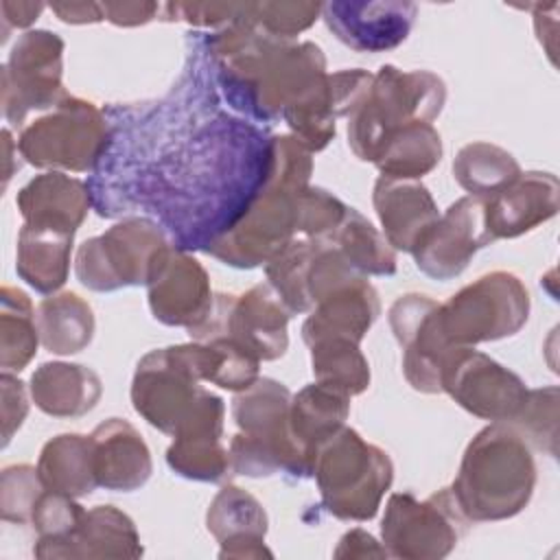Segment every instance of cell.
<instances>
[{
  "label": "cell",
  "instance_id": "cell-49",
  "mask_svg": "<svg viewBox=\"0 0 560 560\" xmlns=\"http://www.w3.org/2000/svg\"><path fill=\"white\" fill-rule=\"evenodd\" d=\"M48 7L66 24H94L105 20L98 2H52Z\"/></svg>",
  "mask_w": 560,
  "mask_h": 560
},
{
  "label": "cell",
  "instance_id": "cell-12",
  "mask_svg": "<svg viewBox=\"0 0 560 560\" xmlns=\"http://www.w3.org/2000/svg\"><path fill=\"white\" fill-rule=\"evenodd\" d=\"M291 313L267 284H254L241 295H214L210 315L188 332L195 341L228 337L258 361H276L289 348Z\"/></svg>",
  "mask_w": 560,
  "mask_h": 560
},
{
  "label": "cell",
  "instance_id": "cell-45",
  "mask_svg": "<svg viewBox=\"0 0 560 560\" xmlns=\"http://www.w3.org/2000/svg\"><path fill=\"white\" fill-rule=\"evenodd\" d=\"M0 387H2V446H7L28 413V396H26V385L11 372H2Z\"/></svg>",
  "mask_w": 560,
  "mask_h": 560
},
{
  "label": "cell",
  "instance_id": "cell-14",
  "mask_svg": "<svg viewBox=\"0 0 560 560\" xmlns=\"http://www.w3.org/2000/svg\"><path fill=\"white\" fill-rule=\"evenodd\" d=\"M206 387L184 343L147 352L133 372L131 405L153 429L173 435L188 418Z\"/></svg>",
  "mask_w": 560,
  "mask_h": 560
},
{
  "label": "cell",
  "instance_id": "cell-13",
  "mask_svg": "<svg viewBox=\"0 0 560 560\" xmlns=\"http://www.w3.org/2000/svg\"><path fill=\"white\" fill-rule=\"evenodd\" d=\"M63 77V39L46 28L26 31L2 66V114L20 127L33 109L55 107L68 92Z\"/></svg>",
  "mask_w": 560,
  "mask_h": 560
},
{
  "label": "cell",
  "instance_id": "cell-19",
  "mask_svg": "<svg viewBox=\"0 0 560 560\" xmlns=\"http://www.w3.org/2000/svg\"><path fill=\"white\" fill-rule=\"evenodd\" d=\"M225 402L210 389L173 433L166 448L168 468L190 481H225L232 475L230 451L223 446Z\"/></svg>",
  "mask_w": 560,
  "mask_h": 560
},
{
  "label": "cell",
  "instance_id": "cell-41",
  "mask_svg": "<svg viewBox=\"0 0 560 560\" xmlns=\"http://www.w3.org/2000/svg\"><path fill=\"white\" fill-rule=\"evenodd\" d=\"M37 466L11 464L2 468L0 477V512L7 523H31L33 508L44 492Z\"/></svg>",
  "mask_w": 560,
  "mask_h": 560
},
{
  "label": "cell",
  "instance_id": "cell-42",
  "mask_svg": "<svg viewBox=\"0 0 560 560\" xmlns=\"http://www.w3.org/2000/svg\"><path fill=\"white\" fill-rule=\"evenodd\" d=\"M322 15V2H249V20L265 33L293 39Z\"/></svg>",
  "mask_w": 560,
  "mask_h": 560
},
{
  "label": "cell",
  "instance_id": "cell-34",
  "mask_svg": "<svg viewBox=\"0 0 560 560\" xmlns=\"http://www.w3.org/2000/svg\"><path fill=\"white\" fill-rule=\"evenodd\" d=\"M184 348L197 376L221 389L243 392L260 376V361L228 337L192 339Z\"/></svg>",
  "mask_w": 560,
  "mask_h": 560
},
{
  "label": "cell",
  "instance_id": "cell-31",
  "mask_svg": "<svg viewBox=\"0 0 560 560\" xmlns=\"http://www.w3.org/2000/svg\"><path fill=\"white\" fill-rule=\"evenodd\" d=\"M37 475L46 490L74 499L92 494L98 483L94 477L90 435L61 433L48 440L37 459Z\"/></svg>",
  "mask_w": 560,
  "mask_h": 560
},
{
  "label": "cell",
  "instance_id": "cell-30",
  "mask_svg": "<svg viewBox=\"0 0 560 560\" xmlns=\"http://www.w3.org/2000/svg\"><path fill=\"white\" fill-rule=\"evenodd\" d=\"M74 234L22 225L18 234L15 271L37 293L52 295L68 280Z\"/></svg>",
  "mask_w": 560,
  "mask_h": 560
},
{
  "label": "cell",
  "instance_id": "cell-26",
  "mask_svg": "<svg viewBox=\"0 0 560 560\" xmlns=\"http://www.w3.org/2000/svg\"><path fill=\"white\" fill-rule=\"evenodd\" d=\"M15 206L26 225L74 234L92 208V195L88 182L48 171L20 188Z\"/></svg>",
  "mask_w": 560,
  "mask_h": 560
},
{
  "label": "cell",
  "instance_id": "cell-46",
  "mask_svg": "<svg viewBox=\"0 0 560 560\" xmlns=\"http://www.w3.org/2000/svg\"><path fill=\"white\" fill-rule=\"evenodd\" d=\"M103 15L116 26H140L160 13L158 2H103Z\"/></svg>",
  "mask_w": 560,
  "mask_h": 560
},
{
  "label": "cell",
  "instance_id": "cell-40",
  "mask_svg": "<svg viewBox=\"0 0 560 560\" xmlns=\"http://www.w3.org/2000/svg\"><path fill=\"white\" fill-rule=\"evenodd\" d=\"M510 424L532 448L553 457L558 453V387L529 389L521 411Z\"/></svg>",
  "mask_w": 560,
  "mask_h": 560
},
{
  "label": "cell",
  "instance_id": "cell-36",
  "mask_svg": "<svg viewBox=\"0 0 560 560\" xmlns=\"http://www.w3.org/2000/svg\"><path fill=\"white\" fill-rule=\"evenodd\" d=\"M516 158L492 144V142H470L464 144L453 160L455 182L477 199H488L521 175Z\"/></svg>",
  "mask_w": 560,
  "mask_h": 560
},
{
  "label": "cell",
  "instance_id": "cell-23",
  "mask_svg": "<svg viewBox=\"0 0 560 560\" xmlns=\"http://www.w3.org/2000/svg\"><path fill=\"white\" fill-rule=\"evenodd\" d=\"M378 315L381 300L376 289L365 276H354L332 287L315 302L302 324V339L306 346L328 337L361 343Z\"/></svg>",
  "mask_w": 560,
  "mask_h": 560
},
{
  "label": "cell",
  "instance_id": "cell-5",
  "mask_svg": "<svg viewBox=\"0 0 560 560\" xmlns=\"http://www.w3.org/2000/svg\"><path fill=\"white\" fill-rule=\"evenodd\" d=\"M291 392L267 376H258L247 389L236 392L232 418L238 433L230 442L232 475L271 477L287 472L295 479L313 477L289 429Z\"/></svg>",
  "mask_w": 560,
  "mask_h": 560
},
{
  "label": "cell",
  "instance_id": "cell-39",
  "mask_svg": "<svg viewBox=\"0 0 560 560\" xmlns=\"http://www.w3.org/2000/svg\"><path fill=\"white\" fill-rule=\"evenodd\" d=\"M322 238H304L298 236L289 241L267 265V284L276 291L282 304L289 308L291 315L311 313L313 304L306 289V276L311 260L317 252Z\"/></svg>",
  "mask_w": 560,
  "mask_h": 560
},
{
  "label": "cell",
  "instance_id": "cell-10",
  "mask_svg": "<svg viewBox=\"0 0 560 560\" xmlns=\"http://www.w3.org/2000/svg\"><path fill=\"white\" fill-rule=\"evenodd\" d=\"M168 245L171 241L158 221L127 217L79 245L74 258L77 280L98 293L147 287L158 256Z\"/></svg>",
  "mask_w": 560,
  "mask_h": 560
},
{
  "label": "cell",
  "instance_id": "cell-7",
  "mask_svg": "<svg viewBox=\"0 0 560 560\" xmlns=\"http://www.w3.org/2000/svg\"><path fill=\"white\" fill-rule=\"evenodd\" d=\"M313 477L322 508L339 521H370L376 516L385 492L394 481V464L376 444L359 431L341 427L319 444Z\"/></svg>",
  "mask_w": 560,
  "mask_h": 560
},
{
  "label": "cell",
  "instance_id": "cell-18",
  "mask_svg": "<svg viewBox=\"0 0 560 560\" xmlns=\"http://www.w3.org/2000/svg\"><path fill=\"white\" fill-rule=\"evenodd\" d=\"M486 245H492V241L483 225V201L466 195L438 217L416 243L411 256L424 276L446 282L457 278Z\"/></svg>",
  "mask_w": 560,
  "mask_h": 560
},
{
  "label": "cell",
  "instance_id": "cell-44",
  "mask_svg": "<svg viewBox=\"0 0 560 560\" xmlns=\"http://www.w3.org/2000/svg\"><path fill=\"white\" fill-rule=\"evenodd\" d=\"M245 2H168L162 4L164 18L168 22H186L201 28H223L232 20H236L243 11Z\"/></svg>",
  "mask_w": 560,
  "mask_h": 560
},
{
  "label": "cell",
  "instance_id": "cell-3",
  "mask_svg": "<svg viewBox=\"0 0 560 560\" xmlns=\"http://www.w3.org/2000/svg\"><path fill=\"white\" fill-rule=\"evenodd\" d=\"M313 153L291 133L271 136L269 175L245 214L206 254L236 269L267 265L300 236V195L311 182Z\"/></svg>",
  "mask_w": 560,
  "mask_h": 560
},
{
  "label": "cell",
  "instance_id": "cell-48",
  "mask_svg": "<svg viewBox=\"0 0 560 560\" xmlns=\"http://www.w3.org/2000/svg\"><path fill=\"white\" fill-rule=\"evenodd\" d=\"M44 2H0V20H2V42L9 37L11 28H28L39 13L44 11Z\"/></svg>",
  "mask_w": 560,
  "mask_h": 560
},
{
  "label": "cell",
  "instance_id": "cell-37",
  "mask_svg": "<svg viewBox=\"0 0 560 560\" xmlns=\"http://www.w3.org/2000/svg\"><path fill=\"white\" fill-rule=\"evenodd\" d=\"M39 330L31 298L15 287L0 289V368L22 372L37 352Z\"/></svg>",
  "mask_w": 560,
  "mask_h": 560
},
{
  "label": "cell",
  "instance_id": "cell-25",
  "mask_svg": "<svg viewBox=\"0 0 560 560\" xmlns=\"http://www.w3.org/2000/svg\"><path fill=\"white\" fill-rule=\"evenodd\" d=\"M206 527L221 545L219 558H271L265 545L267 512L247 490L225 483L208 505Z\"/></svg>",
  "mask_w": 560,
  "mask_h": 560
},
{
  "label": "cell",
  "instance_id": "cell-29",
  "mask_svg": "<svg viewBox=\"0 0 560 560\" xmlns=\"http://www.w3.org/2000/svg\"><path fill=\"white\" fill-rule=\"evenodd\" d=\"M350 398L352 396L346 392L317 381L291 396L289 429L298 451L311 468V475L319 444L346 427L350 416Z\"/></svg>",
  "mask_w": 560,
  "mask_h": 560
},
{
  "label": "cell",
  "instance_id": "cell-43",
  "mask_svg": "<svg viewBox=\"0 0 560 560\" xmlns=\"http://www.w3.org/2000/svg\"><path fill=\"white\" fill-rule=\"evenodd\" d=\"M83 512V505H79L74 497L55 490H44L33 508L31 525L35 527L37 538L61 540L77 529Z\"/></svg>",
  "mask_w": 560,
  "mask_h": 560
},
{
  "label": "cell",
  "instance_id": "cell-16",
  "mask_svg": "<svg viewBox=\"0 0 560 560\" xmlns=\"http://www.w3.org/2000/svg\"><path fill=\"white\" fill-rule=\"evenodd\" d=\"M438 308L440 302L429 295L405 293L387 311L389 328L402 348V374L422 394H442V370L462 348L446 341Z\"/></svg>",
  "mask_w": 560,
  "mask_h": 560
},
{
  "label": "cell",
  "instance_id": "cell-28",
  "mask_svg": "<svg viewBox=\"0 0 560 560\" xmlns=\"http://www.w3.org/2000/svg\"><path fill=\"white\" fill-rule=\"evenodd\" d=\"M28 392L35 407L46 416L79 418L96 407L103 383L88 365L48 361L33 372Z\"/></svg>",
  "mask_w": 560,
  "mask_h": 560
},
{
  "label": "cell",
  "instance_id": "cell-17",
  "mask_svg": "<svg viewBox=\"0 0 560 560\" xmlns=\"http://www.w3.org/2000/svg\"><path fill=\"white\" fill-rule=\"evenodd\" d=\"M149 308L166 326H182L188 332L210 315L214 295L203 265L184 249L168 245L155 260L147 282Z\"/></svg>",
  "mask_w": 560,
  "mask_h": 560
},
{
  "label": "cell",
  "instance_id": "cell-24",
  "mask_svg": "<svg viewBox=\"0 0 560 560\" xmlns=\"http://www.w3.org/2000/svg\"><path fill=\"white\" fill-rule=\"evenodd\" d=\"M96 483L112 492L140 490L151 472V451L140 431L122 420L109 418L90 433Z\"/></svg>",
  "mask_w": 560,
  "mask_h": 560
},
{
  "label": "cell",
  "instance_id": "cell-8",
  "mask_svg": "<svg viewBox=\"0 0 560 560\" xmlns=\"http://www.w3.org/2000/svg\"><path fill=\"white\" fill-rule=\"evenodd\" d=\"M15 147L35 168L92 173L109 147V120L92 101L66 94L46 116L22 127Z\"/></svg>",
  "mask_w": 560,
  "mask_h": 560
},
{
  "label": "cell",
  "instance_id": "cell-27",
  "mask_svg": "<svg viewBox=\"0 0 560 560\" xmlns=\"http://www.w3.org/2000/svg\"><path fill=\"white\" fill-rule=\"evenodd\" d=\"M383 236L394 252H409L422 234L438 221V206L424 184L418 179L378 177L372 192Z\"/></svg>",
  "mask_w": 560,
  "mask_h": 560
},
{
  "label": "cell",
  "instance_id": "cell-47",
  "mask_svg": "<svg viewBox=\"0 0 560 560\" xmlns=\"http://www.w3.org/2000/svg\"><path fill=\"white\" fill-rule=\"evenodd\" d=\"M335 558H387V549L376 542L372 534L365 529H350L339 538L337 549L332 551Z\"/></svg>",
  "mask_w": 560,
  "mask_h": 560
},
{
  "label": "cell",
  "instance_id": "cell-21",
  "mask_svg": "<svg viewBox=\"0 0 560 560\" xmlns=\"http://www.w3.org/2000/svg\"><path fill=\"white\" fill-rule=\"evenodd\" d=\"M560 184L553 173L527 171L483 199V225L490 241L516 238L558 212Z\"/></svg>",
  "mask_w": 560,
  "mask_h": 560
},
{
  "label": "cell",
  "instance_id": "cell-22",
  "mask_svg": "<svg viewBox=\"0 0 560 560\" xmlns=\"http://www.w3.org/2000/svg\"><path fill=\"white\" fill-rule=\"evenodd\" d=\"M142 553L136 523L114 505L85 510L68 538H37L33 547L35 558H140Z\"/></svg>",
  "mask_w": 560,
  "mask_h": 560
},
{
  "label": "cell",
  "instance_id": "cell-32",
  "mask_svg": "<svg viewBox=\"0 0 560 560\" xmlns=\"http://www.w3.org/2000/svg\"><path fill=\"white\" fill-rule=\"evenodd\" d=\"M42 346L59 357L77 354L94 337L92 306L74 291H61L44 298L35 311Z\"/></svg>",
  "mask_w": 560,
  "mask_h": 560
},
{
  "label": "cell",
  "instance_id": "cell-2",
  "mask_svg": "<svg viewBox=\"0 0 560 560\" xmlns=\"http://www.w3.org/2000/svg\"><path fill=\"white\" fill-rule=\"evenodd\" d=\"M214 85L228 107L260 125L282 120L311 153L337 131L326 57L313 42L280 39L249 20V2L228 26L201 39Z\"/></svg>",
  "mask_w": 560,
  "mask_h": 560
},
{
  "label": "cell",
  "instance_id": "cell-33",
  "mask_svg": "<svg viewBox=\"0 0 560 560\" xmlns=\"http://www.w3.org/2000/svg\"><path fill=\"white\" fill-rule=\"evenodd\" d=\"M442 160V138L431 122H411L381 147L374 166L383 177L420 179Z\"/></svg>",
  "mask_w": 560,
  "mask_h": 560
},
{
  "label": "cell",
  "instance_id": "cell-11",
  "mask_svg": "<svg viewBox=\"0 0 560 560\" xmlns=\"http://www.w3.org/2000/svg\"><path fill=\"white\" fill-rule=\"evenodd\" d=\"M468 521L457 512L448 488L418 501L411 492L387 499L381 536L387 556L400 560H440L466 534Z\"/></svg>",
  "mask_w": 560,
  "mask_h": 560
},
{
  "label": "cell",
  "instance_id": "cell-35",
  "mask_svg": "<svg viewBox=\"0 0 560 560\" xmlns=\"http://www.w3.org/2000/svg\"><path fill=\"white\" fill-rule=\"evenodd\" d=\"M328 241L343 254L354 271L361 276H394L396 252L387 238L354 208H348L337 230Z\"/></svg>",
  "mask_w": 560,
  "mask_h": 560
},
{
  "label": "cell",
  "instance_id": "cell-38",
  "mask_svg": "<svg viewBox=\"0 0 560 560\" xmlns=\"http://www.w3.org/2000/svg\"><path fill=\"white\" fill-rule=\"evenodd\" d=\"M317 383L337 387L348 396L363 394L370 385V365L359 343L341 337L319 339L308 346Z\"/></svg>",
  "mask_w": 560,
  "mask_h": 560
},
{
  "label": "cell",
  "instance_id": "cell-1",
  "mask_svg": "<svg viewBox=\"0 0 560 560\" xmlns=\"http://www.w3.org/2000/svg\"><path fill=\"white\" fill-rule=\"evenodd\" d=\"M105 116L109 147L88 179L92 208L107 219L147 212L177 249L206 252L267 182L273 133L223 105L199 46L164 98Z\"/></svg>",
  "mask_w": 560,
  "mask_h": 560
},
{
  "label": "cell",
  "instance_id": "cell-20",
  "mask_svg": "<svg viewBox=\"0 0 560 560\" xmlns=\"http://www.w3.org/2000/svg\"><path fill=\"white\" fill-rule=\"evenodd\" d=\"M418 15L416 2L332 0L322 4L328 31L357 52H385L400 46Z\"/></svg>",
  "mask_w": 560,
  "mask_h": 560
},
{
  "label": "cell",
  "instance_id": "cell-9",
  "mask_svg": "<svg viewBox=\"0 0 560 560\" xmlns=\"http://www.w3.org/2000/svg\"><path fill=\"white\" fill-rule=\"evenodd\" d=\"M532 300L523 280L510 271H490L440 304L438 317L451 346L475 348L516 335L529 317Z\"/></svg>",
  "mask_w": 560,
  "mask_h": 560
},
{
  "label": "cell",
  "instance_id": "cell-4",
  "mask_svg": "<svg viewBox=\"0 0 560 560\" xmlns=\"http://www.w3.org/2000/svg\"><path fill=\"white\" fill-rule=\"evenodd\" d=\"M534 488V448L510 422H492L468 442L448 492L468 523H494L521 514Z\"/></svg>",
  "mask_w": 560,
  "mask_h": 560
},
{
  "label": "cell",
  "instance_id": "cell-15",
  "mask_svg": "<svg viewBox=\"0 0 560 560\" xmlns=\"http://www.w3.org/2000/svg\"><path fill=\"white\" fill-rule=\"evenodd\" d=\"M442 392L481 420L512 422L529 389L516 372L475 348L462 346L442 370Z\"/></svg>",
  "mask_w": 560,
  "mask_h": 560
},
{
  "label": "cell",
  "instance_id": "cell-6",
  "mask_svg": "<svg viewBox=\"0 0 560 560\" xmlns=\"http://www.w3.org/2000/svg\"><path fill=\"white\" fill-rule=\"evenodd\" d=\"M446 103V83L431 70L385 63L361 105L348 116V147L361 162L376 160L385 140L411 125L433 122Z\"/></svg>",
  "mask_w": 560,
  "mask_h": 560
}]
</instances>
